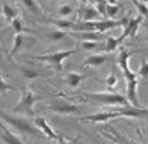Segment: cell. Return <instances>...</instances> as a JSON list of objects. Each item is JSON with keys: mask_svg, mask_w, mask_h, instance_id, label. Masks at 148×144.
Wrapping results in <instances>:
<instances>
[{"mask_svg": "<svg viewBox=\"0 0 148 144\" xmlns=\"http://www.w3.org/2000/svg\"><path fill=\"white\" fill-rule=\"evenodd\" d=\"M132 56H133V52L126 50L124 48H120L118 56V65L121 69L124 79L126 81L127 100L134 107H141L140 102L138 100V92H137L139 75H138V73L132 71V69L129 67V59Z\"/></svg>", "mask_w": 148, "mask_h": 144, "instance_id": "6da1fadb", "label": "cell"}, {"mask_svg": "<svg viewBox=\"0 0 148 144\" xmlns=\"http://www.w3.org/2000/svg\"><path fill=\"white\" fill-rule=\"evenodd\" d=\"M0 119L7 123L8 125L12 126L16 131L20 133H26V134H31L34 137H40L41 131L38 129L35 124L29 122L27 119L21 118V116H16L15 114L7 113L6 111L0 110Z\"/></svg>", "mask_w": 148, "mask_h": 144, "instance_id": "7a4b0ae2", "label": "cell"}, {"mask_svg": "<svg viewBox=\"0 0 148 144\" xmlns=\"http://www.w3.org/2000/svg\"><path fill=\"white\" fill-rule=\"evenodd\" d=\"M87 100L104 105H127L130 104L126 96L115 92H82L80 93Z\"/></svg>", "mask_w": 148, "mask_h": 144, "instance_id": "3957f363", "label": "cell"}, {"mask_svg": "<svg viewBox=\"0 0 148 144\" xmlns=\"http://www.w3.org/2000/svg\"><path fill=\"white\" fill-rule=\"evenodd\" d=\"M116 27H121V19H103L94 21H79L75 22L73 26L74 31H97L103 33L107 30H110Z\"/></svg>", "mask_w": 148, "mask_h": 144, "instance_id": "277c9868", "label": "cell"}, {"mask_svg": "<svg viewBox=\"0 0 148 144\" xmlns=\"http://www.w3.org/2000/svg\"><path fill=\"white\" fill-rule=\"evenodd\" d=\"M40 100V95L37 93H35L32 90H26L23 91L20 96L19 101L17 102L14 109H12V112L17 113V114H26L28 116H35V104L36 102Z\"/></svg>", "mask_w": 148, "mask_h": 144, "instance_id": "5b68a950", "label": "cell"}, {"mask_svg": "<svg viewBox=\"0 0 148 144\" xmlns=\"http://www.w3.org/2000/svg\"><path fill=\"white\" fill-rule=\"evenodd\" d=\"M76 52H77V50H75V49L61 50V51L52 52V53H48V54L31 57V59L51 65L52 68H55L57 71H62V69H64V65H64V61H65L66 59H68L70 56L75 54Z\"/></svg>", "mask_w": 148, "mask_h": 144, "instance_id": "8992f818", "label": "cell"}, {"mask_svg": "<svg viewBox=\"0 0 148 144\" xmlns=\"http://www.w3.org/2000/svg\"><path fill=\"white\" fill-rule=\"evenodd\" d=\"M47 109L52 110L56 113L59 114H79L82 112V108L77 104H75L73 102L65 99H58V100H53L50 103L47 104Z\"/></svg>", "mask_w": 148, "mask_h": 144, "instance_id": "52a82bcc", "label": "cell"}, {"mask_svg": "<svg viewBox=\"0 0 148 144\" xmlns=\"http://www.w3.org/2000/svg\"><path fill=\"white\" fill-rule=\"evenodd\" d=\"M34 124L37 126L38 129L41 131V133L44 134L45 137H47L49 140H52V141H58L59 143H65V142H68L67 140H69L68 137H64L62 135H59L55 132V130L50 126L49 122L42 118V116H38V118H35V121H34Z\"/></svg>", "mask_w": 148, "mask_h": 144, "instance_id": "ba28073f", "label": "cell"}, {"mask_svg": "<svg viewBox=\"0 0 148 144\" xmlns=\"http://www.w3.org/2000/svg\"><path fill=\"white\" fill-rule=\"evenodd\" d=\"M37 42V40L31 36H26L25 33H18L15 36L14 39V46L12 49L9 52V57L12 58L17 53H19L20 51L25 49H29L32 46H35Z\"/></svg>", "mask_w": 148, "mask_h": 144, "instance_id": "9c48e42d", "label": "cell"}, {"mask_svg": "<svg viewBox=\"0 0 148 144\" xmlns=\"http://www.w3.org/2000/svg\"><path fill=\"white\" fill-rule=\"evenodd\" d=\"M121 115L119 113V111L115 110V111H103V112H97V113H92V114L84 115L80 118L82 121H89L91 123H104L107 122L109 120L116 119V118H120Z\"/></svg>", "mask_w": 148, "mask_h": 144, "instance_id": "30bf717a", "label": "cell"}, {"mask_svg": "<svg viewBox=\"0 0 148 144\" xmlns=\"http://www.w3.org/2000/svg\"><path fill=\"white\" fill-rule=\"evenodd\" d=\"M121 116H126V118H148V109H145L143 107H134L132 104H127V105H121L119 109H117Z\"/></svg>", "mask_w": 148, "mask_h": 144, "instance_id": "8fae6325", "label": "cell"}, {"mask_svg": "<svg viewBox=\"0 0 148 144\" xmlns=\"http://www.w3.org/2000/svg\"><path fill=\"white\" fill-rule=\"evenodd\" d=\"M143 19H144V17L141 14H139L138 17H135V18H130L129 17L128 22H127L126 26L124 27V31L121 33L123 38L126 39V38H133V37L136 36L138 29L140 27L141 22H143Z\"/></svg>", "mask_w": 148, "mask_h": 144, "instance_id": "7c38bea8", "label": "cell"}, {"mask_svg": "<svg viewBox=\"0 0 148 144\" xmlns=\"http://www.w3.org/2000/svg\"><path fill=\"white\" fill-rule=\"evenodd\" d=\"M0 137L1 140L8 144H21L23 143V141H21L20 137H18L17 135H15L12 132H10L9 130L3 125V123L0 119Z\"/></svg>", "mask_w": 148, "mask_h": 144, "instance_id": "4fadbf2b", "label": "cell"}, {"mask_svg": "<svg viewBox=\"0 0 148 144\" xmlns=\"http://www.w3.org/2000/svg\"><path fill=\"white\" fill-rule=\"evenodd\" d=\"M87 77H88L87 74H82V73H78V72L71 71V72H68L66 75H65V82H66V84L69 88L76 89V88L79 86V84Z\"/></svg>", "mask_w": 148, "mask_h": 144, "instance_id": "5bb4252c", "label": "cell"}, {"mask_svg": "<svg viewBox=\"0 0 148 144\" xmlns=\"http://www.w3.org/2000/svg\"><path fill=\"white\" fill-rule=\"evenodd\" d=\"M79 17H80V21H94L98 20V18L101 16L99 14L95 7H84L79 11Z\"/></svg>", "mask_w": 148, "mask_h": 144, "instance_id": "9a60e30c", "label": "cell"}, {"mask_svg": "<svg viewBox=\"0 0 148 144\" xmlns=\"http://www.w3.org/2000/svg\"><path fill=\"white\" fill-rule=\"evenodd\" d=\"M108 59L109 57L107 54H91L84 60L82 67H99L104 65Z\"/></svg>", "mask_w": 148, "mask_h": 144, "instance_id": "2e32d148", "label": "cell"}, {"mask_svg": "<svg viewBox=\"0 0 148 144\" xmlns=\"http://www.w3.org/2000/svg\"><path fill=\"white\" fill-rule=\"evenodd\" d=\"M70 35L75 38H77V39H80L82 41H84V40L99 41L103 38L101 33L97 32V31H75V32H71Z\"/></svg>", "mask_w": 148, "mask_h": 144, "instance_id": "e0dca14e", "label": "cell"}, {"mask_svg": "<svg viewBox=\"0 0 148 144\" xmlns=\"http://www.w3.org/2000/svg\"><path fill=\"white\" fill-rule=\"evenodd\" d=\"M124 40L125 39L123 38L121 35L119 37H114V36L107 37L106 43H105V51L106 52H112V51L117 50V48L120 46V43H123Z\"/></svg>", "mask_w": 148, "mask_h": 144, "instance_id": "ac0fdd59", "label": "cell"}, {"mask_svg": "<svg viewBox=\"0 0 148 144\" xmlns=\"http://www.w3.org/2000/svg\"><path fill=\"white\" fill-rule=\"evenodd\" d=\"M2 14L7 21H12L15 18L18 17V10L14 7L9 6L8 3H2Z\"/></svg>", "mask_w": 148, "mask_h": 144, "instance_id": "d6986e66", "label": "cell"}, {"mask_svg": "<svg viewBox=\"0 0 148 144\" xmlns=\"http://www.w3.org/2000/svg\"><path fill=\"white\" fill-rule=\"evenodd\" d=\"M23 7L34 14H41V8L36 0H21Z\"/></svg>", "mask_w": 148, "mask_h": 144, "instance_id": "ffe728a7", "label": "cell"}, {"mask_svg": "<svg viewBox=\"0 0 148 144\" xmlns=\"http://www.w3.org/2000/svg\"><path fill=\"white\" fill-rule=\"evenodd\" d=\"M68 35L66 31H64L62 29H56V30H52L49 33H47V38L52 41V42H57L62 40L64 38H66V36Z\"/></svg>", "mask_w": 148, "mask_h": 144, "instance_id": "44dd1931", "label": "cell"}, {"mask_svg": "<svg viewBox=\"0 0 148 144\" xmlns=\"http://www.w3.org/2000/svg\"><path fill=\"white\" fill-rule=\"evenodd\" d=\"M11 27L14 29V32H15L16 35H18V33H25V32H28L29 31L27 28H25V26H23L21 20L19 19V17L15 18L11 21Z\"/></svg>", "mask_w": 148, "mask_h": 144, "instance_id": "7402d4cb", "label": "cell"}, {"mask_svg": "<svg viewBox=\"0 0 148 144\" xmlns=\"http://www.w3.org/2000/svg\"><path fill=\"white\" fill-rule=\"evenodd\" d=\"M58 16H60L61 18H67L69 16L74 14V7L69 3H64L58 8V11H57Z\"/></svg>", "mask_w": 148, "mask_h": 144, "instance_id": "603a6c76", "label": "cell"}, {"mask_svg": "<svg viewBox=\"0 0 148 144\" xmlns=\"http://www.w3.org/2000/svg\"><path fill=\"white\" fill-rule=\"evenodd\" d=\"M21 74L22 77L27 80H34L40 75L39 72H37L35 69H31V68H22Z\"/></svg>", "mask_w": 148, "mask_h": 144, "instance_id": "cb8c5ba5", "label": "cell"}, {"mask_svg": "<svg viewBox=\"0 0 148 144\" xmlns=\"http://www.w3.org/2000/svg\"><path fill=\"white\" fill-rule=\"evenodd\" d=\"M138 75L141 79L148 80V61L146 59H143L140 62V67L138 70Z\"/></svg>", "mask_w": 148, "mask_h": 144, "instance_id": "d4e9b609", "label": "cell"}, {"mask_svg": "<svg viewBox=\"0 0 148 144\" xmlns=\"http://www.w3.org/2000/svg\"><path fill=\"white\" fill-rule=\"evenodd\" d=\"M97 11L99 12V14L106 19L107 18V2L105 0H97L96 2V7Z\"/></svg>", "mask_w": 148, "mask_h": 144, "instance_id": "484cf974", "label": "cell"}, {"mask_svg": "<svg viewBox=\"0 0 148 144\" xmlns=\"http://www.w3.org/2000/svg\"><path fill=\"white\" fill-rule=\"evenodd\" d=\"M15 90V86L9 84L6 79L0 74V94H3L8 92V91H14Z\"/></svg>", "mask_w": 148, "mask_h": 144, "instance_id": "4316f807", "label": "cell"}, {"mask_svg": "<svg viewBox=\"0 0 148 144\" xmlns=\"http://www.w3.org/2000/svg\"><path fill=\"white\" fill-rule=\"evenodd\" d=\"M134 5L136 6L137 10L139 11V14H141L143 17H148V7L147 3L141 2L140 0H133Z\"/></svg>", "mask_w": 148, "mask_h": 144, "instance_id": "83f0119b", "label": "cell"}, {"mask_svg": "<svg viewBox=\"0 0 148 144\" xmlns=\"http://www.w3.org/2000/svg\"><path fill=\"white\" fill-rule=\"evenodd\" d=\"M119 9H120V6H119L118 3L117 5H109V3H107V17L114 19L118 14Z\"/></svg>", "mask_w": 148, "mask_h": 144, "instance_id": "f1b7e54d", "label": "cell"}, {"mask_svg": "<svg viewBox=\"0 0 148 144\" xmlns=\"http://www.w3.org/2000/svg\"><path fill=\"white\" fill-rule=\"evenodd\" d=\"M97 46H98V41H94V40H84V41H82V49L87 51L96 49Z\"/></svg>", "mask_w": 148, "mask_h": 144, "instance_id": "f546056e", "label": "cell"}, {"mask_svg": "<svg viewBox=\"0 0 148 144\" xmlns=\"http://www.w3.org/2000/svg\"><path fill=\"white\" fill-rule=\"evenodd\" d=\"M58 28L60 29H69L73 28L74 26V21H70V20H57V21H52Z\"/></svg>", "mask_w": 148, "mask_h": 144, "instance_id": "4dcf8cb0", "label": "cell"}, {"mask_svg": "<svg viewBox=\"0 0 148 144\" xmlns=\"http://www.w3.org/2000/svg\"><path fill=\"white\" fill-rule=\"evenodd\" d=\"M105 82H106V84H107L108 88H112V86H115V84L117 83V78H116L115 73H114V72H111L110 74L106 78Z\"/></svg>", "mask_w": 148, "mask_h": 144, "instance_id": "1f68e13d", "label": "cell"}, {"mask_svg": "<svg viewBox=\"0 0 148 144\" xmlns=\"http://www.w3.org/2000/svg\"><path fill=\"white\" fill-rule=\"evenodd\" d=\"M109 5H117V0H105Z\"/></svg>", "mask_w": 148, "mask_h": 144, "instance_id": "d6a6232c", "label": "cell"}, {"mask_svg": "<svg viewBox=\"0 0 148 144\" xmlns=\"http://www.w3.org/2000/svg\"><path fill=\"white\" fill-rule=\"evenodd\" d=\"M82 1V3H84V5H86L87 2H89V0H80Z\"/></svg>", "mask_w": 148, "mask_h": 144, "instance_id": "836d02e7", "label": "cell"}, {"mask_svg": "<svg viewBox=\"0 0 148 144\" xmlns=\"http://www.w3.org/2000/svg\"><path fill=\"white\" fill-rule=\"evenodd\" d=\"M0 14H2V3H0Z\"/></svg>", "mask_w": 148, "mask_h": 144, "instance_id": "e575fe53", "label": "cell"}, {"mask_svg": "<svg viewBox=\"0 0 148 144\" xmlns=\"http://www.w3.org/2000/svg\"><path fill=\"white\" fill-rule=\"evenodd\" d=\"M1 54H2V48H1V44H0V58H1Z\"/></svg>", "mask_w": 148, "mask_h": 144, "instance_id": "d590c367", "label": "cell"}, {"mask_svg": "<svg viewBox=\"0 0 148 144\" xmlns=\"http://www.w3.org/2000/svg\"><path fill=\"white\" fill-rule=\"evenodd\" d=\"M141 2H144V3H148V0H140Z\"/></svg>", "mask_w": 148, "mask_h": 144, "instance_id": "8d00e7d4", "label": "cell"}, {"mask_svg": "<svg viewBox=\"0 0 148 144\" xmlns=\"http://www.w3.org/2000/svg\"><path fill=\"white\" fill-rule=\"evenodd\" d=\"M145 40H146V41H148V32H147V35H146V37H145Z\"/></svg>", "mask_w": 148, "mask_h": 144, "instance_id": "74e56055", "label": "cell"}, {"mask_svg": "<svg viewBox=\"0 0 148 144\" xmlns=\"http://www.w3.org/2000/svg\"><path fill=\"white\" fill-rule=\"evenodd\" d=\"M55 1H59V0H55Z\"/></svg>", "mask_w": 148, "mask_h": 144, "instance_id": "f35d334b", "label": "cell"}]
</instances>
